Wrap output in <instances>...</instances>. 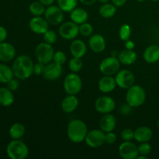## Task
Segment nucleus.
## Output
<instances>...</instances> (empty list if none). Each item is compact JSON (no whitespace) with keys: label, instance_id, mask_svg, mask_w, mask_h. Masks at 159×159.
<instances>
[{"label":"nucleus","instance_id":"nucleus-22","mask_svg":"<svg viewBox=\"0 0 159 159\" xmlns=\"http://www.w3.org/2000/svg\"><path fill=\"white\" fill-rule=\"evenodd\" d=\"M153 136V132L146 126H142L136 129L134 131V139L139 143L148 142Z\"/></svg>","mask_w":159,"mask_h":159},{"label":"nucleus","instance_id":"nucleus-18","mask_svg":"<svg viewBox=\"0 0 159 159\" xmlns=\"http://www.w3.org/2000/svg\"><path fill=\"white\" fill-rule=\"evenodd\" d=\"M116 86V82L114 78L112 75H104L101 78L98 83V88L102 93H109L115 89Z\"/></svg>","mask_w":159,"mask_h":159},{"label":"nucleus","instance_id":"nucleus-24","mask_svg":"<svg viewBox=\"0 0 159 159\" xmlns=\"http://www.w3.org/2000/svg\"><path fill=\"white\" fill-rule=\"evenodd\" d=\"M138 58L136 52L134 50L125 49L118 54V59L123 65H130L134 63Z\"/></svg>","mask_w":159,"mask_h":159},{"label":"nucleus","instance_id":"nucleus-52","mask_svg":"<svg viewBox=\"0 0 159 159\" xmlns=\"http://www.w3.org/2000/svg\"><path fill=\"white\" fill-rule=\"evenodd\" d=\"M158 128H159V119H158Z\"/></svg>","mask_w":159,"mask_h":159},{"label":"nucleus","instance_id":"nucleus-30","mask_svg":"<svg viewBox=\"0 0 159 159\" xmlns=\"http://www.w3.org/2000/svg\"><path fill=\"white\" fill-rule=\"evenodd\" d=\"M57 2L63 12H71L77 6L78 0H57Z\"/></svg>","mask_w":159,"mask_h":159},{"label":"nucleus","instance_id":"nucleus-37","mask_svg":"<svg viewBox=\"0 0 159 159\" xmlns=\"http://www.w3.org/2000/svg\"><path fill=\"white\" fill-rule=\"evenodd\" d=\"M120 136L124 141H130L134 139V131L130 128H125L122 130Z\"/></svg>","mask_w":159,"mask_h":159},{"label":"nucleus","instance_id":"nucleus-25","mask_svg":"<svg viewBox=\"0 0 159 159\" xmlns=\"http://www.w3.org/2000/svg\"><path fill=\"white\" fill-rule=\"evenodd\" d=\"M70 18L71 21L76 24L80 25L82 23L87 22L89 19V14L82 8H75L70 12Z\"/></svg>","mask_w":159,"mask_h":159},{"label":"nucleus","instance_id":"nucleus-6","mask_svg":"<svg viewBox=\"0 0 159 159\" xmlns=\"http://www.w3.org/2000/svg\"><path fill=\"white\" fill-rule=\"evenodd\" d=\"M54 51L51 44L42 42L39 43L35 49V56L39 62L48 65V63L53 61Z\"/></svg>","mask_w":159,"mask_h":159},{"label":"nucleus","instance_id":"nucleus-53","mask_svg":"<svg viewBox=\"0 0 159 159\" xmlns=\"http://www.w3.org/2000/svg\"><path fill=\"white\" fill-rule=\"evenodd\" d=\"M158 46H159V44H158Z\"/></svg>","mask_w":159,"mask_h":159},{"label":"nucleus","instance_id":"nucleus-42","mask_svg":"<svg viewBox=\"0 0 159 159\" xmlns=\"http://www.w3.org/2000/svg\"><path fill=\"white\" fill-rule=\"evenodd\" d=\"M7 37V30L4 26H0V43L4 42Z\"/></svg>","mask_w":159,"mask_h":159},{"label":"nucleus","instance_id":"nucleus-29","mask_svg":"<svg viewBox=\"0 0 159 159\" xmlns=\"http://www.w3.org/2000/svg\"><path fill=\"white\" fill-rule=\"evenodd\" d=\"M13 71L10 67L4 64H0V82L7 83L13 79Z\"/></svg>","mask_w":159,"mask_h":159},{"label":"nucleus","instance_id":"nucleus-12","mask_svg":"<svg viewBox=\"0 0 159 159\" xmlns=\"http://www.w3.org/2000/svg\"><path fill=\"white\" fill-rule=\"evenodd\" d=\"M95 108L96 111L102 114L110 113L116 108V102L110 96H100L95 102Z\"/></svg>","mask_w":159,"mask_h":159},{"label":"nucleus","instance_id":"nucleus-51","mask_svg":"<svg viewBox=\"0 0 159 159\" xmlns=\"http://www.w3.org/2000/svg\"><path fill=\"white\" fill-rule=\"evenodd\" d=\"M151 1H152V2H158L159 0H151Z\"/></svg>","mask_w":159,"mask_h":159},{"label":"nucleus","instance_id":"nucleus-16","mask_svg":"<svg viewBox=\"0 0 159 159\" xmlns=\"http://www.w3.org/2000/svg\"><path fill=\"white\" fill-rule=\"evenodd\" d=\"M16 51L13 45L6 42L0 43V61L4 62L10 61L15 57Z\"/></svg>","mask_w":159,"mask_h":159},{"label":"nucleus","instance_id":"nucleus-38","mask_svg":"<svg viewBox=\"0 0 159 159\" xmlns=\"http://www.w3.org/2000/svg\"><path fill=\"white\" fill-rule=\"evenodd\" d=\"M152 152V147H151L150 144H148V142H144L141 143L139 146H138V152H139V155H148L151 153Z\"/></svg>","mask_w":159,"mask_h":159},{"label":"nucleus","instance_id":"nucleus-41","mask_svg":"<svg viewBox=\"0 0 159 159\" xmlns=\"http://www.w3.org/2000/svg\"><path fill=\"white\" fill-rule=\"evenodd\" d=\"M7 88H9L11 91H16L19 88V82L16 79H12L7 82Z\"/></svg>","mask_w":159,"mask_h":159},{"label":"nucleus","instance_id":"nucleus-13","mask_svg":"<svg viewBox=\"0 0 159 159\" xmlns=\"http://www.w3.org/2000/svg\"><path fill=\"white\" fill-rule=\"evenodd\" d=\"M119 154L124 159H136L139 155L138 147L131 141H124L119 147Z\"/></svg>","mask_w":159,"mask_h":159},{"label":"nucleus","instance_id":"nucleus-15","mask_svg":"<svg viewBox=\"0 0 159 159\" xmlns=\"http://www.w3.org/2000/svg\"><path fill=\"white\" fill-rule=\"evenodd\" d=\"M30 29L37 34H43L48 30L49 23L45 18L41 16H34L29 23Z\"/></svg>","mask_w":159,"mask_h":159},{"label":"nucleus","instance_id":"nucleus-47","mask_svg":"<svg viewBox=\"0 0 159 159\" xmlns=\"http://www.w3.org/2000/svg\"><path fill=\"white\" fill-rule=\"evenodd\" d=\"M39 2H40L42 3V4L43 5V6H51V5H52L53 3L55 2V0H38Z\"/></svg>","mask_w":159,"mask_h":159},{"label":"nucleus","instance_id":"nucleus-34","mask_svg":"<svg viewBox=\"0 0 159 159\" xmlns=\"http://www.w3.org/2000/svg\"><path fill=\"white\" fill-rule=\"evenodd\" d=\"M93 27L90 23H83L79 25V33L83 37H89L93 34Z\"/></svg>","mask_w":159,"mask_h":159},{"label":"nucleus","instance_id":"nucleus-19","mask_svg":"<svg viewBox=\"0 0 159 159\" xmlns=\"http://www.w3.org/2000/svg\"><path fill=\"white\" fill-rule=\"evenodd\" d=\"M116 126V119L113 115L107 113L99 121V127L105 133L113 131Z\"/></svg>","mask_w":159,"mask_h":159},{"label":"nucleus","instance_id":"nucleus-44","mask_svg":"<svg viewBox=\"0 0 159 159\" xmlns=\"http://www.w3.org/2000/svg\"><path fill=\"white\" fill-rule=\"evenodd\" d=\"M135 47V43L134 42H133L132 40H130V39L125 41V48L126 49L128 50H134Z\"/></svg>","mask_w":159,"mask_h":159},{"label":"nucleus","instance_id":"nucleus-11","mask_svg":"<svg viewBox=\"0 0 159 159\" xmlns=\"http://www.w3.org/2000/svg\"><path fill=\"white\" fill-rule=\"evenodd\" d=\"M79 34V26L72 21L63 23L59 27V35L65 40H74Z\"/></svg>","mask_w":159,"mask_h":159},{"label":"nucleus","instance_id":"nucleus-10","mask_svg":"<svg viewBox=\"0 0 159 159\" xmlns=\"http://www.w3.org/2000/svg\"><path fill=\"white\" fill-rule=\"evenodd\" d=\"M44 16L47 21L51 25H58L64 20V12L58 6L51 5L45 9Z\"/></svg>","mask_w":159,"mask_h":159},{"label":"nucleus","instance_id":"nucleus-20","mask_svg":"<svg viewBox=\"0 0 159 159\" xmlns=\"http://www.w3.org/2000/svg\"><path fill=\"white\" fill-rule=\"evenodd\" d=\"M70 51L73 57L82 58L86 54V44L82 40H74L70 45Z\"/></svg>","mask_w":159,"mask_h":159},{"label":"nucleus","instance_id":"nucleus-46","mask_svg":"<svg viewBox=\"0 0 159 159\" xmlns=\"http://www.w3.org/2000/svg\"><path fill=\"white\" fill-rule=\"evenodd\" d=\"M81 3L85 6H92V5L95 4L97 0H79Z\"/></svg>","mask_w":159,"mask_h":159},{"label":"nucleus","instance_id":"nucleus-3","mask_svg":"<svg viewBox=\"0 0 159 159\" xmlns=\"http://www.w3.org/2000/svg\"><path fill=\"white\" fill-rule=\"evenodd\" d=\"M146 99V93L138 85H132L126 93V102L131 107H139L144 104Z\"/></svg>","mask_w":159,"mask_h":159},{"label":"nucleus","instance_id":"nucleus-31","mask_svg":"<svg viewBox=\"0 0 159 159\" xmlns=\"http://www.w3.org/2000/svg\"><path fill=\"white\" fill-rule=\"evenodd\" d=\"M30 12L34 16H40L44 14V6L40 2H34L29 6Z\"/></svg>","mask_w":159,"mask_h":159},{"label":"nucleus","instance_id":"nucleus-49","mask_svg":"<svg viewBox=\"0 0 159 159\" xmlns=\"http://www.w3.org/2000/svg\"><path fill=\"white\" fill-rule=\"evenodd\" d=\"M97 1H99V2H100L101 3H107V2H109V1H110V0H97Z\"/></svg>","mask_w":159,"mask_h":159},{"label":"nucleus","instance_id":"nucleus-39","mask_svg":"<svg viewBox=\"0 0 159 159\" xmlns=\"http://www.w3.org/2000/svg\"><path fill=\"white\" fill-rule=\"evenodd\" d=\"M45 65L41 63V62H37V63L34 64V74L37 75H40L43 74L44 71Z\"/></svg>","mask_w":159,"mask_h":159},{"label":"nucleus","instance_id":"nucleus-23","mask_svg":"<svg viewBox=\"0 0 159 159\" xmlns=\"http://www.w3.org/2000/svg\"><path fill=\"white\" fill-rule=\"evenodd\" d=\"M144 61L148 63L153 64L159 61V46L150 45L144 51L143 54Z\"/></svg>","mask_w":159,"mask_h":159},{"label":"nucleus","instance_id":"nucleus-32","mask_svg":"<svg viewBox=\"0 0 159 159\" xmlns=\"http://www.w3.org/2000/svg\"><path fill=\"white\" fill-rule=\"evenodd\" d=\"M68 67L72 72L77 73L82 70V67H83V63H82L81 58L73 57L72 58L70 59L69 62H68Z\"/></svg>","mask_w":159,"mask_h":159},{"label":"nucleus","instance_id":"nucleus-35","mask_svg":"<svg viewBox=\"0 0 159 159\" xmlns=\"http://www.w3.org/2000/svg\"><path fill=\"white\" fill-rule=\"evenodd\" d=\"M43 35V40L46 43H50V44H52V43H54L57 40V34L53 30H47Z\"/></svg>","mask_w":159,"mask_h":159},{"label":"nucleus","instance_id":"nucleus-21","mask_svg":"<svg viewBox=\"0 0 159 159\" xmlns=\"http://www.w3.org/2000/svg\"><path fill=\"white\" fill-rule=\"evenodd\" d=\"M79 103V99L75 95H68L62 100L61 109L66 113H72L78 108Z\"/></svg>","mask_w":159,"mask_h":159},{"label":"nucleus","instance_id":"nucleus-45","mask_svg":"<svg viewBox=\"0 0 159 159\" xmlns=\"http://www.w3.org/2000/svg\"><path fill=\"white\" fill-rule=\"evenodd\" d=\"M111 1L112 3L115 5L116 7H121V6H123L127 2V0H111Z\"/></svg>","mask_w":159,"mask_h":159},{"label":"nucleus","instance_id":"nucleus-27","mask_svg":"<svg viewBox=\"0 0 159 159\" xmlns=\"http://www.w3.org/2000/svg\"><path fill=\"white\" fill-rule=\"evenodd\" d=\"M25 127L20 123H15L10 127L9 134L12 140H19L25 134Z\"/></svg>","mask_w":159,"mask_h":159},{"label":"nucleus","instance_id":"nucleus-43","mask_svg":"<svg viewBox=\"0 0 159 159\" xmlns=\"http://www.w3.org/2000/svg\"><path fill=\"white\" fill-rule=\"evenodd\" d=\"M130 109H131V107H130V106H129L128 104L127 103V105L122 106V107L120 108L121 113L124 115L128 114V113L130 112Z\"/></svg>","mask_w":159,"mask_h":159},{"label":"nucleus","instance_id":"nucleus-4","mask_svg":"<svg viewBox=\"0 0 159 159\" xmlns=\"http://www.w3.org/2000/svg\"><path fill=\"white\" fill-rule=\"evenodd\" d=\"M6 153L11 159H25L29 155V149L20 139L13 140L8 144Z\"/></svg>","mask_w":159,"mask_h":159},{"label":"nucleus","instance_id":"nucleus-48","mask_svg":"<svg viewBox=\"0 0 159 159\" xmlns=\"http://www.w3.org/2000/svg\"><path fill=\"white\" fill-rule=\"evenodd\" d=\"M137 159H147V156L146 155H138V156L137 157Z\"/></svg>","mask_w":159,"mask_h":159},{"label":"nucleus","instance_id":"nucleus-36","mask_svg":"<svg viewBox=\"0 0 159 159\" xmlns=\"http://www.w3.org/2000/svg\"><path fill=\"white\" fill-rule=\"evenodd\" d=\"M67 56L65 52L61 51H58L57 52H54V57H53V61L58 65H64L66 62Z\"/></svg>","mask_w":159,"mask_h":159},{"label":"nucleus","instance_id":"nucleus-40","mask_svg":"<svg viewBox=\"0 0 159 159\" xmlns=\"http://www.w3.org/2000/svg\"><path fill=\"white\" fill-rule=\"evenodd\" d=\"M116 135L114 133H113V131L107 132L106 133V142L107 144H113L116 142Z\"/></svg>","mask_w":159,"mask_h":159},{"label":"nucleus","instance_id":"nucleus-17","mask_svg":"<svg viewBox=\"0 0 159 159\" xmlns=\"http://www.w3.org/2000/svg\"><path fill=\"white\" fill-rule=\"evenodd\" d=\"M89 46L93 52H102L106 48L105 39L100 34H93L89 40Z\"/></svg>","mask_w":159,"mask_h":159},{"label":"nucleus","instance_id":"nucleus-26","mask_svg":"<svg viewBox=\"0 0 159 159\" xmlns=\"http://www.w3.org/2000/svg\"><path fill=\"white\" fill-rule=\"evenodd\" d=\"M14 100L15 99L12 91H11L9 88H0V105L6 107H10L13 104Z\"/></svg>","mask_w":159,"mask_h":159},{"label":"nucleus","instance_id":"nucleus-28","mask_svg":"<svg viewBox=\"0 0 159 159\" xmlns=\"http://www.w3.org/2000/svg\"><path fill=\"white\" fill-rule=\"evenodd\" d=\"M99 15L106 19H109L113 17L116 12V6L113 3H104L99 8Z\"/></svg>","mask_w":159,"mask_h":159},{"label":"nucleus","instance_id":"nucleus-8","mask_svg":"<svg viewBox=\"0 0 159 159\" xmlns=\"http://www.w3.org/2000/svg\"><path fill=\"white\" fill-rule=\"evenodd\" d=\"M85 143L92 148H98L106 142V133L102 130L95 129L88 132L85 139Z\"/></svg>","mask_w":159,"mask_h":159},{"label":"nucleus","instance_id":"nucleus-50","mask_svg":"<svg viewBox=\"0 0 159 159\" xmlns=\"http://www.w3.org/2000/svg\"><path fill=\"white\" fill-rule=\"evenodd\" d=\"M137 1L140 2H144V1H145V0H137Z\"/></svg>","mask_w":159,"mask_h":159},{"label":"nucleus","instance_id":"nucleus-1","mask_svg":"<svg viewBox=\"0 0 159 159\" xmlns=\"http://www.w3.org/2000/svg\"><path fill=\"white\" fill-rule=\"evenodd\" d=\"M34 62L27 55L18 56L12 64L14 76L19 79H27L34 74Z\"/></svg>","mask_w":159,"mask_h":159},{"label":"nucleus","instance_id":"nucleus-7","mask_svg":"<svg viewBox=\"0 0 159 159\" xmlns=\"http://www.w3.org/2000/svg\"><path fill=\"white\" fill-rule=\"evenodd\" d=\"M120 62L114 56L104 58L99 65V70L104 75H113L116 74L120 70Z\"/></svg>","mask_w":159,"mask_h":159},{"label":"nucleus","instance_id":"nucleus-9","mask_svg":"<svg viewBox=\"0 0 159 159\" xmlns=\"http://www.w3.org/2000/svg\"><path fill=\"white\" fill-rule=\"evenodd\" d=\"M115 80H116V85L120 88L128 89L132 85H134L135 77L130 71L127 69H123L118 71L115 77Z\"/></svg>","mask_w":159,"mask_h":159},{"label":"nucleus","instance_id":"nucleus-33","mask_svg":"<svg viewBox=\"0 0 159 159\" xmlns=\"http://www.w3.org/2000/svg\"><path fill=\"white\" fill-rule=\"evenodd\" d=\"M130 35H131L130 26L128 24H123L119 30V36L120 40L123 41H126V40L130 39Z\"/></svg>","mask_w":159,"mask_h":159},{"label":"nucleus","instance_id":"nucleus-14","mask_svg":"<svg viewBox=\"0 0 159 159\" xmlns=\"http://www.w3.org/2000/svg\"><path fill=\"white\" fill-rule=\"evenodd\" d=\"M62 71H63V68L61 65L53 61L46 65L43 76L47 80L54 81L61 77Z\"/></svg>","mask_w":159,"mask_h":159},{"label":"nucleus","instance_id":"nucleus-2","mask_svg":"<svg viewBox=\"0 0 159 159\" xmlns=\"http://www.w3.org/2000/svg\"><path fill=\"white\" fill-rule=\"evenodd\" d=\"M88 134V128L85 122L79 119L70 121L67 128V135L71 142L81 143L85 141Z\"/></svg>","mask_w":159,"mask_h":159},{"label":"nucleus","instance_id":"nucleus-5","mask_svg":"<svg viewBox=\"0 0 159 159\" xmlns=\"http://www.w3.org/2000/svg\"><path fill=\"white\" fill-rule=\"evenodd\" d=\"M82 82L80 76L75 72L67 75L64 80V89L68 95H76L82 90Z\"/></svg>","mask_w":159,"mask_h":159}]
</instances>
